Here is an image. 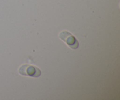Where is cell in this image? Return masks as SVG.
<instances>
[{
  "label": "cell",
  "mask_w": 120,
  "mask_h": 100,
  "mask_svg": "<svg viewBox=\"0 0 120 100\" xmlns=\"http://www.w3.org/2000/svg\"><path fill=\"white\" fill-rule=\"evenodd\" d=\"M18 72L21 75L33 77H38L41 74V70L38 67L28 64H25L21 66L19 68Z\"/></svg>",
  "instance_id": "cell-1"
},
{
  "label": "cell",
  "mask_w": 120,
  "mask_h": 100,
  "mask_svg": "<svg viewBox=\"0 0 120 100\" xmlns=\"http://www.w3.org/2000/svg\"><path fill=\"white\" fill-rule=\"evenodd\" d=\"M59 37L72 49H76L79 47V42L77 40L72 34L67 31L61 32L59 34Z\"/></svg>",
  "instance_id": "cell-2"
}]
</instances>
